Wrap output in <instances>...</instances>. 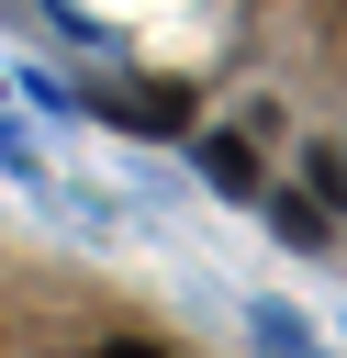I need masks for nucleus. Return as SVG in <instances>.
Wrapping results in <instances>:
<instances>
[{"label": "nucleus", "instance_id": "nucleus-1", "mask_svg": "<svg viewBox=\"0 0 347 358\" xmlns=\"http://www.w3.org/2000/svg\"><path fill=\"white\" fill-rule=\"evenodd\" d=\"M201 168H213L224 190H257V168H246V145H201Z\"/></svg>", "mask_w": 347, "mask_h": 358}, {"label": "nucleus", "instance_id": "nucleus-2", "mask_svg": "<svg viewBox=\"0 0 347 358\" xmlns=\"http://www.w3.org/2000/svg\"><path fill=\"white\" fill-rule=\"evenodd\" d=\"M101 358H168V347H157V336H112Z\"/></svg>", "mask_w": 347, "mask_h": 358}]
</instances>
